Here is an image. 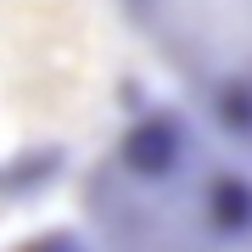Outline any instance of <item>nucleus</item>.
Here are the masks:
<instances>
[{
    "label": "nucleus",
    "instance_id": "nucleus-1",
    "mask_svg": "<svg viewBox=\"0 0 252 252\" xmlns=\"http://www.w3.org/2000/svg\"><path fill=\"white\" fill-rule=\"evenodd\" d=\"M112 0H0V202L95 135L112 95Z\"/></svg>",
    "mask_w": 252,
    "mask_h": 252
},
{
    "label": "nucleus",
    "instance_id": "nucleus-2",
    "mask_svg": "<svg viewBox=\"0 0 252 252\" xmlns=\"http://www.w3.org/2000/svg\"><path fill=\"white\" fill-rule=\"evenodd\" d=\"M112 17L224 129L252 135V0H112Z\"/></svg>",
    "mask_w": 252,
    "mask_h": 252
}]
</instances>
